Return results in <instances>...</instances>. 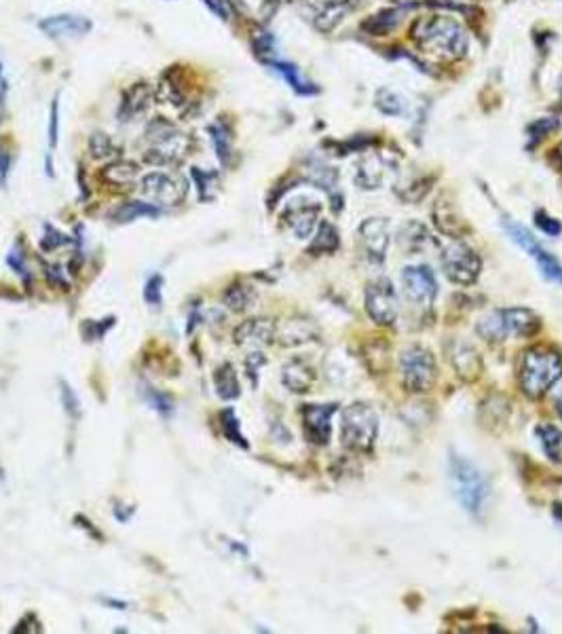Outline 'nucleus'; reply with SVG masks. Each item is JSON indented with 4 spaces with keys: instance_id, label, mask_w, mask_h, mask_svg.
Returning <instances> with one entry per match:
<instances>
[{
    "instance_id": "nucleus-11",
    "label": "nucleus",
    "mask_w": 562,
    "mask_h": 634,
    "mask_svg": "<svg viewBox=\"0 0 562 634\" xmlns=\"http://www.w3.org/2000/svg\"><path fill=\"white\" fill-rule=\"evenodd\" d=\"M366 311L381 326L396 323V319H398L396 292L387 279H376L366 288Z\"/></svg>"
},
{
    "instance_id": "nucleus-34",
    "label": "nucleus",
    "mask_w": 562,
    "mask_h": 634,
    "mask_svg": "<svg viewBox=\"0 0 562 634\" xmlns=\"http://www.w3.org/2000/svg\"><path fill=\"white\" fill-rule=\"evenodd\" d=\"M144 400L151 404V408L156 411L161 417H169L171 413H174V402L165 396V393H161V391H156L153 387H144Z\"/></svg>"
},
{
    "instance_id": "nucleus-28",
    "label": "nucleus",
    "mask_w": 562,
    "mask_h": 634,
    "mask_svg": "<svg viewBox=\"0 0 562 634\" xmlns=\"http://www.w3.org/2000/svg\"><path fill=\"white\" fill-rule=\"evenodd\" d=\"M338 243H341V239H338V231L334 228V224L321 222L313 243L308 246V252L311 254H330L338 248Z\"/></svg>"
},
{
    "instance_id": "nucleus-20",
    "label": "nucleus",
    "mask_w": 562,
    "mask_h": 634,
    "mask_svg": "<svg viewBox=\"0 0 562 634\" xmlns=\"http://www.w3.org/2000/svg\"><path fill=\"white\" fill-rule=\"evenodd\" d=\"M385 176H387V165L383 163V158L368 155L361 158V163L358 165L356 182L361 188H378L385 182Z\"/></svg>"
},
{
    "instance_id": "nucleus-33",
    "label": "nucleus",
    "mask_w": 562,
    "mask_h": 634,
    "mask_svg": "<svg viewBox=\"0 0 562 634\" xmlns=\"http://www.w3.org/2000/svg\"><path fill=\"white\" fill-rule=\"evenodd\" d=\"M6 264L13 268V273H17L26 283L30 281V271H28V258H26V254H24V248H21V241H17L13 248H11V252H9V256H6Z\"/></svg>"
},
{
    "instance_id": "nucleus-47",
    "label": "nucleus",
    "mask_w": 562,
    "mask_h": 634,
    "mask_svg": "<svg viewBox=\"0 0 562 634\" xmlns=\"http://www.w3.org/2000/svg\"><path fill=\"white\" fill-rule=\"evenodd\" d=\"M264 364V358H262V353H250V358H248V374L250 376H254V383H256V370L260 368Z\"/></svg>"
},
{
    "instance_id": "nucleus-38",
    "label": "nucleus",
    "mask_w": 562,
    "mask_h": 634,
    "mask_svg": "<svg viewBox=\"0 0 562 634\" xmlns=\"http://www.w3.org/2000/svg\"><path fill=\"white\" fill-rule=\"evenodd\" d=\"M205 6L216 15V17H220L222 21H231L233 17H235V0H201Z\"/></svg>"
},
{
    "instance_id": "nucleus-10",
    "label": "nucleus",
    "mask_w": 562,
    "mask_h": 634,
    "mask_svg": "<svg viewBox=\"0 0 562 634\" xmlns=\"http://www.w3.org/2000/svg\"><path fill=\"white\" fill-rule=\"evenodd\" d=\"M402 288L408 303L418 309H429L438 294V281L431 268L423 264H412L402 271Z\"/></svg>"
},
{
    "instance_id": "nucleus-29",
    "label": "nucleus",
    "mask_w": 562,
    "mask_h": 634,
    "mask_svg": "<svg viewBox=\"0 0 562 634\" xmlns=\"http://www.w3.org/2000/svg\"><path fill=\"white\" fill-rule=\"evenodd\" d=\"M433 218H436V224L440 226V231L444 233V235H448V237H463L465 235V228H463V220H459L453 210L446 206V203H442V201H438V206L433 208Z\"/></svg>"
},
{
    "instance_id": "nucleus-1",
    "label": "nucleus",
    "mask_w": 562,
    "mask_h": 634,
    "mask_svg": "<svg viewBox=\"0 0 562 634\" xmlns=\"http://www.w3.org/2000/svg\"><path fill=\"white\" fill-rule=\"evenodd\" d=\"M562 376L561 353L552 351L550 347H531L522 353L518 366L520 389L533 398H543L550 387Z\"/></svg>"
},
{
    "instance_id": "nucleus-44",
    "label": "nucleus",
    "mask_w": 562,
    "mask_h": 634,
    "mask_svg": "<svg viewBox=\"0 0 562 634\" xmlns=\"http://www.w3.org/2000/svg\"><path fill=\"white\" fill-rule=\"evenodd\" d=\"M11 165H13V157L11 153L0 144V186L4 188L9 182V173H11Z\"/></svg>"
},
{
    "instance_id": "nucleus-39",
    "label": "nucleus",
    "mask_w": 562,
    "mask_h": 634,
    "mask_svg": "<svg viewBox=\"0 0 562 634\" xmlns=\"http://www.w3.org/2000/svg\"><path fill=\"white\" fill-rule=\"evenodd\" d=\"M61 400H64V408H66V413H68L72 419H76V417L81 415V402H79V396L72 391V387H70L68 383H64V381H61Z\"/></svg>"
},
{
    "instance_id": "nucleus-3",
    "label": "nucleus",
    "mask_w": 562,
    "mask_h": 634,
    "mask_svg": "<svg viewBox=\"0 0 562 634\" xmlns=\"http://www.w3.org/2000/svg\"><path fill=\"white\" fill-rule=\"evenodd\" d=\"M539 328H541V321L531 309L513 307V309H497L484 316L478 321L476 332L488 343H503L511 336L513 338L533 336Z\"/></svg>"
},
{
    "instance_id": "nucleus-14",
    "label": "nucleus",
    "mask_w": 562,
    "mask_h": 634,
    "mask_svg": "<svg viewBox=\"0 0 562 634\" xmlns=\"http://www.w3.org/2000/svg\"><path fill=\"white\" fill-rule=\"evenodd\" d=\"M359 241L368 252V258L383 263L389 248V224L385 218H368L359 226Z\"/></svg>"
},
{
    "instance_id": "nucleus-42",
    "label": "nucleus",
    "mask_w": 562,
    "mask_h": 634,
    "mask_svg": "<svg viewBox=\"0 0 562 634\" xmlns=\"http://www.w3.org/2000/svg\"><path fill=\"white\" fill-rule=\"evenodd\" d=\"M59 138V96H55L51 102V114H49V146H57Z\"/></svg>"
},
{
    "instance_id": "nucleus-43",
    "label": "nucleus",
    "mask_w": 562,
    "mask_h": 634,
    "mask_svg": "<svg viewBox=\"0 0 562 634\" xmlns=\"http://www.w3.org/2000/svg\"><path fill=\"white\" fill-rule=\"evenodd\" d=\"M193 178H195L197 184H199V197H201V199H209L211 195H209L207 191L211 188V182L216 180V173L204 171V169H199V167H193Z\"/></svg>"
},
{
    "instance_id": "nucleus-41",
    "label": "nucleus",
    "mask_w": 562,
    "mask_h": 634,
    "mask_svg": "<svg viewBox=\"0 0 562 634\" xmlns=\"http://www.w3.org/2000/svg\"><path fill=\"white\" fill-rule=\"evenodd\" d=\"M535 222H537V226H539L543 233H548V235H552V237H558L562 233L561 222L554 220V218H550V216L543 213V211H537V213H535Z\"/></svg>"
},
{
    "instance_id": "nucleus-15",
    "label": "nucleus",
    "mask_w": 562,
    "mask_h": 634,
    "mask_svg": "<svg viewBox=\"0 0 562 634\" xmlns=\"http://www.w3.org/2000/svg\"><path fill=\"white\" fill-rule=\"evenodd\" d=\"M446 353H448V360H451L455 372L463 381L471 383L482 374V358L471 345H467L463 341H453L446 347Z\"/></svg>"
},
{
    "instance_id": "nucleus-46",
    "label": "nucleus",
    "mask_w": 562,
    "mask_h": 634,
    "mask_svg": "<svg viewBox=\"0 0 562 634\" xmlns=\"http://www.w3.org/2000/svg\"><path fill=\"white\" fill-rule=\"evenodd\" d=\"M279 2L281 0H262V9H260L262 19H271V15H275V11L279 6Z\"/></svg>"
},
{
    "instance_id": "nucleus-22",
    "label": "nucleus",
    "mask_w": 562,
    "mask_h": 634,
    "mask_svg": "<svg viewBox=\"0 0 562 634\" xmlns=\"http://www.w3.org/2000/svg\"><path fill=\"white\" fill-rule=\"evenodd\" d=\"M138 176H140V167H138L136 163H131V161H123V158L110 163L108 167H104L102 169L104 182H108V184H112V186H125V188H129V186L136 182Z\"/></svg>"
},
{
    "instance_id": "nucleus-21",
    "label": "nucleus",
    "mask_w": 562,
    "mask_h": 634,
    "mask_svg": "<svg viewBox=\"0 0 562 634\" xmlns=\"http://www.w3.org/2000/svg\"><path fill=\"white\" fill-rule=\"evenodd\" d=\"M315 334H317V330L313 328V323L307 321V319H290L279 330H275V336L279 338V343L281 345H288V347L313 341Z\"/></svg>"
},
{
    "instance_id": "nucleus-6",
    "label": "nucleus",
    "mask_w": 562,
    "mask_h": 634,
    "mask_svg": "<svg viewBox=\"0 0 562 634\" xmlns=\"http://www.w3.org/2000/svg\"><path fill=\"white\" fill-rule=\"evenodd\" d=\"M400 370H402L404 387L412 393L429 391L436 383V376H438L436 358L431 356L429 349H425L421 345H412L408 349H404V353L400 358Z\"/></svg>"
},
{
    "instance_id": "nucleus-17",
    "label": "nucleus",
    "mask_w": 562,
    "mask_h": 634,
    "mask_svg": "<svg viewBox=\"0 0 562 634\" xmlns=\"http://www.w3.org/2000/svg\"><path fill=\"white\" fill-rule=\"evenodd\" d=\"M275 336V328L269 319H250L244 321L235 330V343L237 345H250V347H262L271 343Z\"/></svg>"
},
{
    "instance_id": "nucleus-27",
    "label": "nucleus",
    "mask_w": 562,
    "mask_h": 634,
    "mask_svg": "<svg viewBox=\"0 0 562 634\" xmlns=\"http://www.w3.org/2000/svg\"><path fill=\"white\" fill-rule=\"evenodd\" d=\"M537 436L541 440L543 453L550 457V461L562 466V431L554 425H541L537 427Z\"/></svg>"
},
{
    "instance_id": "nucleus-7",
    "label": "nucleus",
    "mask_w": 562,
    "mask_h": 634,
    "mask_svg": "<svg viewBox=\"0 0 562 634\" xmlns=\"http://www.w3.org/2000/svg\"><path fill=\"white\" fill-rule=\"evenodd\" d=\"M442 268L453 283L471 286L480 277L482 261L476 254V250L457 241V243H451L442 250Z\"/></svg>"
},
{
    "instance_id": "nucleus-16",
    "label": "nucleus",
    "mask_w": 562,
    "mask_h": 634,
    "mask_svg": "<svg viewBox=\"0 0 562 634\" xmlns=\"http://www.w3.org/2000/svg\"><path fill=\"white\" fill-rule=\"evenodd\" d=\"M153 102V87L149 83H136L131 85L123 98H121V106H119V116L123 121H131L140 114H144Z\"/></svg>"
},
{
    "instance_id": "nucleus-45",
    "label": "nucleus",
    "mask_w": 562,
    "mask_h": 634,
    "mask_svg": "<svg viewBox=\"0 0 562 634\" xmlns=\"http://www.w3.org/2000/svg\"><path fill=\"white\" fill-rule=\"evenodd\" d=\"M556 127H558L556 121H552V119H541V121H537V123L531 125V134H533V138H541V136L550 134V131L556 129Z\"/></svg>"
},
{
    "instance_id": "nucleus-26",
    "label": "nucleus",
    "mask_w": 562,
    "mask_h": 634,
    "mask_svg": "<svg viewBox=\"0 0 562 634\" xmlns=\"http://www.w3.org/2000/svg\"><path fill=\"white\" fill-rule=\"evenodd\" d=\"M266 66H271L273 70H277V72L288 81V85H290L296 94L308 96V94H315V91H317L315 87H311V83H307V81L301 76V72H298L296 66H292V64H288V61H281V59H271Z\"/></svg>"
},
{
    "instance_id": "nucleus-13",
    "label": "nucleus",
    "mask_w": 562,
    "mask_h": 634,
    "mask_svg": "<svg viewBox=\"0 0 562 634\" xmlns=\"http://www.w3.org/2000/svg\"><path fill=\"white\" fill-rule=\"evenodd\" d=\"M336 404H308L303 408L305 433L313 444H328L332 433V417L336 413Z\"/></svg>"
},
{
    "instance_id": "nucleus-30",
    "label": "nucleus",
    "mask_w": 562,
    "mask_h": 634,
    "mask_svg": "<svg viewBox=\"0 0 562 634\" xmlns=\"http://www.w3.org/2000/svg\"><path fill=\"white\" fill-rule=\"evenodd\" d=\"M252 301H254V290L250 286H241V283L231 286L226 290V294H224V305L231 311H237V313L246 311L252 305Z\"/></svg>"
},
{
    "instance_id": "nucleus-8",
    "label": "nucleus",
    "mask_w": 562,
    "mask_h": 634,
    "mask_svg": "<svg viewBox=\"0 0 562 634\" xmlns=\"http://www.w3.org/2000/svg\"><path fill=\"white\" fill-rule=\"evenodd\" d=\"M503 226H506V231H508V235L511 237V241L513 243H518L535 263L539 266V271L548 277V279H552V281H558L562 283V264L528 233V228H524L522 224H518V222H513V220H503Z\"/></svg>"
},
{
    "instance_id": "nucleus-4",
    "label": "nucleus",
    "mask_w": 562,
    "mask_h": 634,
    "mask_svg": "<svg viewBox=\"0 0 562 634\" xmlns=\"http://www.w3.org/2000/svg\"><path fill=\"white\" fill-rule=\"evenodd\" d=\"M448 472H451V488L453 495L457 497L463 510L469 512L471 516H480L484 510V501L488 497V486L482 472L465 457L453 455L448 461Z\"/></svg>"
},
{
    "instance_id": "nucleus-12",
    "label": "nucleus",
    "mask_w": 562,
    "mask_h": 634,
    "mask_svg": "<svg viewBox=\"0 0 562 634\" xmlns=\"http://www.w3.org/2000/svg\"><path fill=\"white\" fill-rule=\"evenodd\" d=\"M91 28H94V24L89 17L72 15V13H59V15H51V17H45L39 21V30L55 41L87 36L91 32Z\"/></svg>"
},
{
    "instance_id": "nucleus-36",
    "label": "nucleus",
    "mask_w": 562,
    "mask_h": 634,
    "mask_svg": "<svg viewBox=\"0 0 562 634\" xmlns=\"http://www.w3.org/2000/svg\"><path fill=\"white\" fill-rule=\"evenodd\" d=\"M144 301L153 307H161L163 303V277L159 273H154L149 277L146 286H144Z\"/></svg>"
},
{
    "instance_id": "nucleus-32",
    "label": "nucleus",
    "mask_w": 562,
    "mask_h": 634,
    "mask_svg": "<svg viewBox=\"0 0 562 634\" xmlns=\"http://www.w3.org/2000/svg\"><path fill=\"white\" fill-rule=\"evenodd\" d=\"M376 106L383 114H402L404 112V100L398 94H393L391 89H378Z\"/></svg>"
},
{
    "instance_id": "nucleus-19",
    "label": "nucleus",
    "mask_w": 562,
    "mask_h": 634,
    "mask_svg": "<svg viewBox=\"0 0 562 634\" xmlns=\"http://www.w3.org/2000/svg\"><path fill=\"white\" fill-rule=\"evenodd\" d=\"M283 385L294 391V393H305L311 389L313 381H315V372L308 366L305 360L296 358V360H290L286 366H283Z\"/></svg>"
},
{
    "instance_id": "nucleus-25",
    "label": "nucleus",
    "mask_w": 562,
    "mask_h": 634,
    "mask_svg": "<svg viewBox=\"0 0 562 634\" xmlns=\"http://www.w3.org/2000/svg\"><path fill=\"white\" fill-rule=\"evenodd\" d=\"M214 385H216V393L231 402V400H237L241 389H239V381H237V374H235V368L231 364H222L218 366L216 372H214Z\"/></svg>"
},
{
    "instance_id": "nucleus-50",
    "label": "nucleus",
    "mask_w": 562,
    "mask_h": 634,
    "mask_svg": "<svg viewBox=\"0 0 562 634\" xmlns=\"http://www.w3.org/2000/svg\"><path fill=\"white\" fill-rule=\"evenodd\" d=\"M0 72H2V68H0Z\"/></svg>"
},
{
    "instance_id": "nucleus-37",
    "label": "nucleus",
    "mask_w": 562,
    "mask_h": 634,
    "mask_svg": "<svg viewBox=\"0 0 562 634\" xmlns=\"http://www.w3.org/2000/svg\"><path fill=\"white\" fill-rule=\"evenodd\" d=\"M66 243H70L68 235H64L61 231H57L51 224H45V237L41 239V248L45 252H53V250H57V248H61Z\"/></svg>"
},
{
    "instance_id": "nucleus-9",
    "label": "nucleus",
    "mask_w": 562,
    "mask_h": 634,
    "mask_svg": "<svg viewBox=\"0 0 562 634\" xmlns=\"http://www.w3.org/2000/svg\"><path fill=\"white\" fill-rule=\"evenodd\" d=\"M142 193L156 206H180L186 199L189 182L174 173L151 171L142 178Z\"/></svg>"
},
{
    "instance_id": "nucleus-40",
    "label": "nucleus",
    "mask_w": 562,
    "mask_h": 634,
    "mask_svg": "<svg viewBox=\"0 0 562 634\" xmlns=\"http://www.w3.org/2000/svg\"><path fill=\"white\" fill-rule=\"evenodd\" d=\"M112 323H114V317H108V319H104V323L100 326L98 321H85V336L89 338V341H98V338H102L104 334L112 328Z\"/></svg>"
},
{
    "instance_id": "nucleus-18",
    "label": "nucleus",
    "mask_w": 562,
    "mask_h": 634,
    "mask_svg": "<svg viewBox=\"0 0 562 634\" xmlns=\"http://www.w3.org/2000/svg\"><path fill=\"white\" fill-rule=\"evenodd\" d=\"M319 206L317 203H303V206H290L288 211L283 213V220L292 228V233L301 239L308 237L315 228L317 222Z\"/></svg>"
},
{
    "instance_id": "nucleus-23",
    "label": "nucleus",
    "mask_w": 562,
    "mask_h": 634,
    "mask_svg": "<svg viewBox=\"0 0 562 634\" xmlns=\"http://www.w3.org/2000/svg\"><path fill=\"white\" fill-rule=\"evenodd\" d=\"M207 134L211 138L216 157L222 165H229L231 155H233V136H231V127L224 121H216L207 127Z\"/></svg>"
},
{
    "instance_id": "nucleus-48",
    "label": "nucleus",
    "mask_w": 562,
    "mask_h": 634,
    "mask_svg": "<svg viewBox=\"0 0 562 634\" xmlns=\"http://www.w3.org/2000/svg\"><path fill=\"white\" fill-rule=\"evenodd\" d=\"M4 98H6V81H4V76L0 72V108L4 106Z\"/></svg>"
},
{
    "instance_id": "nucleus-5",
    "label": "nucleus",
    "mask_w": 562,
    "mask_h": 634,
    "mask_svg": "<svg viewBox=\"0 0 562 634\" xmlns=\"http://www.w3.org/2000/svg\"><path fill=\"white\" fill-rule=\"evenodd\" d=\"M378 436V415L368 404H351L343 411L341 442L347 451L370 453Z\"/></svg>"
},
{
    "instance_id": "nucleus-2",
    "label": "nucleus",
    "mask_w": 562,
    "mask_h": 634,
    "mask_svg": "<svg viewBox=\"0 0 562 634\" xmlns=\"http://www.w3.org/2000/svg\"><path fill=\"white\" fill-rule=\"evenodd\" d=\"M412 36L423 49H429L431 53L448 59L461 57L467 49V36L461 24L446 15L421 17L412 28Z\"/></svg>"
},
{
    "instance_id": "nucleus-35",
    "label": "nucleus",
    "mask_w": 562,
    "mask_h": 634,
    "mask_svg": "<svg viewBox=\"0 0 562 634\" xmlns=\"http://www.w3.org/2000/svg\"><path fill=\"white\" fill-rule=\"evenodd\" d=\"M89 153L94 158H108L114 155V144L106 134H94L89 140Z\"/></svg>"
},
{
    "instance_id": "nucleus-31",
    "label": "nucleus",
    "mask_w": 562,
    "mask_h": 634,
    "mask_svg": "<svg viewBox=\"0 0 562 634\" xmlns=\"http://www.w3.org/2000/svg\"><path fill=\"white\" fill-rule=\"evenodd\" d=\"M220 427H222V433L226 440H231L233 444H237L241 448H248L246 436L241 433V425H239V419L233 408H224L220 413Z\"/></svg>"
},
{
    "instance_id": "nucleus-49",
    "label": "nucleus",
    "mask_w": 562,
    "mask_h": 634,
    "mask_svg": "<svg viewBox=\"0 0 562 634\" xmlns=\"http://www.w3.org/2000/svg\"><path fill=\"white\" fill-rule=\"evenodd\" d=\"M556 413H558V417L562 419V393L556 398Z\"/></svg>"
},
{
    "instance_id": "nucleus-24",
    "label": "nucleus",
    "mask_w": 562,
    "mask_h": 634,
    "mask_svg": "<svg viewBox=\"0 0 562 634\" xmlns=\"http://www.w3.org/2000/svg\"><path fill=\"white\" fill-rule=\"evenodd\" d=\"M161 206L156 203H146V201H127L123 206H119L112 211V220L119 224L125 222H134L138 218H159L161 216Z\"/></svg>"
}]
</instances>
